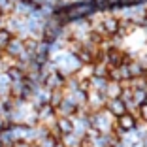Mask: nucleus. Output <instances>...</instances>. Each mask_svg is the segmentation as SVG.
I'll return each instance as SVG.
<instances>
[{
  "label": "nucleus",
  "mask_w": 147,
  "mask_h": 147,
  "mask_svg": "<svg viewBox=\"0 0 147 147\" xmlns=\"http://www.w3.org/2000/svg\"><path fill=\"white\" fill-rule=\"evenodd\" d=\"M76 109H78V108H76V104L70 102V100L64 96V100H62L61 104L55 108V115L57 117H74V115H76Z\"/></svg>",
  "instance_id": "nucleus-6"
},
{
  "label": "nucleus",
  "mask_w": 147,
  "mask_h": 147,
  "mask_svg": "<svg viewBox=\"0 0 147 147\" xmlns=\"http://www.w3.org/2000/svg\"><path fill=\"white\" fill-rule=\"evenodd\" d=\"M11 38H13V34L8 30V28H4V26H2V28H0V55L4 53L6 45H8V42H9Z\"/></svg>",
  "instance_id": "nucleus-14"
},
{
  "label": "nucleus",
  "mask_w": 147,
  "mask_h": 147,
  "mask_svg": "<svg viewBox=\"0 0 147 147\" xmlns=\"http://www.w3.org/2000/svg\"><path fill=\"white\" fill-rule=\"evenodd\" d=\"M115 125H117V128H121L123 132H130V130H136L140 125H143V123H138V119H134L130 113H123V115L115 117Z\"/></svg>",
  "instance_id": "nucleus-2"
},
{
  "label": "nucleus",
  "mask_w": 147,
  "mask_h": 147,
  "mask_svg": "<svg viewBox=\"0 0 147 147\" xmlns=\"http://www.w3.org/2000/svg\"><path fill=\"white\" fill-rule=\"evenodd\" d=\"M15 4H17L15 0H0V13H2L4 17H6V15H11Z\"/></svg>",
  "instance_id": "nucleus-13"
},
{
  "label": "nucleus",
  "mask_w": 147,
  "mask_h": 147,
  "mask_svg": "<svg viewBox=\"0 0 147 147\" xmlns=\"http://www.w3.org/2000/svg\"><path fill=\"white\" fill-rule=\"evenodd\" d=\"M13 143H15V140H13V136H11L9 126L0 130V145L2 147H13Z\"/></svg>",
  "instance_id": "nucleus-12"
},
{
  "label": "nucleus",
  "mask_w": 147,
  "mask_h": 147,
  "mask_svg": "<svg viewBox=\"0 0 147 147\" xmlns=\"http://www.w3.org/2000/svg\"><path fill=\"white\" fill-rule=\"evenodd\" d=\"M104 109H108L113 117H119L123 113H126V106L121 98H111V100H106L104 104Z\"/></svg>",
  "instance_id": "nucleus-5"
},
{
  "label": "nucleus",
  "mask_w": 147,
  "mask_h": 147,
  "mask_svg": "<svg viewBox=\"0 0 147 147\" xmlns=\"http://www.w3.org/2000/svg\"><path fill=\"white\" fill-rule=\"evenodd\" d=\"M81 147H91V145H89L87 142H81Z\"/></svg>",
  "instance_id": "nucleus-19"
},
{
  "label": "nucleus",
  "mask_w": 147,
  "mask_h": 147,
  "mask_svg": "<svg viewBox=\"0 0 147 147\" xmlns=\"http://www.w3.org/2000/svg\"><path fill=\"white\" fill-rule=\"evenodd\" d=\"M62 83H64V76H62L59 70L47 74V76L42 79V85L45 87L47 91H53V89H62Z\"/></svg>",
  "instance_id": "nucleus-3"
},
{
  "label": "nucleus",
  "mask_w": 147,
  "mask_h": 147,
  "mask_svg": "<svg viewBox=\"0 0 147 147\" xmlns=\"http://www.w3.org/2000/svg\"><path fill=\"white\" fill-rule=\"evenodd\" d=\"M104 96H106V100L119 98V96H121V83H119V81H113V79H108L106 89H104Z\"/></svg>",
  "instance_id": "nucleus-7"
},
{
  "label": "nucleus",
  "mask_w": 147,
  "mask_h": 147,
  "mask_svg": "<svg viewBox=\"0 0 147 147\" xmlns=\"http://www.w3.org/2000/svg\"><path fill=\"white\" fill-rule=\"evenodd\" d=\"M2 26H4V15L0 13V28H2Z\"/></svg>",
  "instance_id": "nucleus-17"
},
{
  "label": "nucleus",
  "mask_w": 147,
  "mask_h": 147,
  "mask_svg": "<svg viewBox=\"0 0 147 147\" xmlns=\"http://www.w3.org/2000/svg\"><path fill=\"white\" fill-rule=\"evenodd\" d=\"M21 53H25L23 38H17V36H13V38L8 42V45H6L4 55H8V57H11V59H15V61H17V57L21 55Z\"/></svg>",
  "instance_id": "nucleus-4"
},
{
  "label": "nucleus",
  "mask_w": 147,
  "mask_h": 147,
  "mask_svg": "<svg viewBox=\"0 0 147 147\" xmlns=\"http://www.w3.org/2000/svg\"><path fill=\"white\" fill-rule=\"evenodd\" d=\"M61 142H62V145H64V147H81L83 140L79 138V136H76L74 132H70V134L61 136Z\"/></svg>",
  "instance_id": "nucleus-11"
},
{
  "label": "nucleus",
  "mask_w": 147,
  "mask_h": 147,
  "mask_svg": "<svg viewBox=\"0 0 147 147\" xmlns=\"http://www.w3.org/2000/svg\"><path fill=\"white\" fill-rule=\"evenodd\" d=\"M53 147H64V145H62V142H61V140H59V142H57V143H55V145H53Z\"/></svg>",
  "instance_id": "nucleus-18"
},
{
  "label": "nucleus",
  "mask_w": 147,
  "mask_h": 147,
  "mask_svg": "<svg viewBox=\"0 0 147 147\" xmlns=\"http://www.w3.org/2000/svg\"><path fill=\"white\" fill-rule=\"evenodd\" d=\"M140 117H142V123L147 125V102L140 106Z\"/></svg>",
  "instance_id": "nucleus-16"
},
{
  "label": "nucleus",
  "mask_w": 147,
  "mask_h": 147,
  "mask_svg": "<svg viewBox=\"0 0 147 147\" xmlns=\"http://www.w3.org/2000/svg\"><path fill=\"white\" fill-rule=\"evenodd\" d=\"M143 91H145V100H147V87H145V89H143Z\"/></svg>",
  "instance_id": "nucleus-20"
},
{
  "label": "nucleus",
  "mask_w": 147,
  "mask_h": 147,
  "mask_svg": "<svg viewBox=\"0 0 147 147\" xmlns=\"http://www.w3.org/2000/svg\"><path fill=\"white\" fill-rule=\"evenodd\" d=\"M55 126H57V130L61 132V136L74 132V123H72V117H57Z\"/></svg>",
  "instance_id": "nucleus-8"
},
{
  "label": "nucleus",
  "mask_w": 147,
  "mask_h": 147,
  "mask_svg": "<svg viewBox=\"0 0 147 147\" xmlns=\"http://www.w3.org/2000/svg\"><path fill=\"white\" fill-rule=\"evenodd\" d=\"M89 123H91V128L100 132V134H108L111 132L113 126H115V117L108 111V109H98V111L91 113L89 115Z\"/></svg>",
  "instance_id": "nucleus-1"
},
{
  "label": "nucleus",
  "mask_w": 147,
  "mask_h": 147,
  "mask_svg": "<svg viewBox=\"0 0 147 147\" xmlns=\"http://www.w3.org/2000/svg\"><path fill=\"white\" fill-rule=\"evenodd\" d=\"M6 76H8V79L9 81H23L25 79V70L23 68H19L17 64H13V66H9L8 70H6Z\"/></svg>",
  "instance_id": "nucleus-9"
},
{
  "label": "nucleus",
  "mask_w": 147,
  "mask_h": 147,
  "mask_svg": "<svg viewBox=\"0 0 147 147\" xmlns=\"http://www.w3.org/2000/svg\"><path fill=\"white\" fill-rule=\"evenodd\" d=\"M132 102L138 104V106L145 104L147 102L145 100V91H143V89H132Z\"/></svg>",
  "instance_id": "nucleus-15"
},
{
  "label": "nucleus",
  "mask_w": 147,
  "mask_h": 147,
  "mask_svg": "<svg viewBox=\"0 0 147 147\" xmlns=\"http://www.w3.org/2000/svg\"><path fill=\"white\" fill-rule=\"evenodd\" d=\"M62 100H64V91H62V89H53V91H49L47 104L51 106V108H57Z\"/></svg>",
  "instance_id": "nucleus-10"
}]
</instances>
